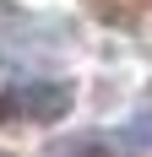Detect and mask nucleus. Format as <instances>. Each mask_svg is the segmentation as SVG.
<instances>
[{"mask_svg": "<svg viewBox=\"0 0 152 157\" xmlns=\"http://www.w3.org/2000/svg\"><path fill=\"white\" fill-rule=\"evenodd\" d=\"M0 114L6 119H22V125H54L60 114H71V87L65 81H49V76L11 81L0 92Z\"/></svg>", "mask_w": 152, "mask_h": 157, "instance_id": "1", "label": "nucleus"}]
</instances>
